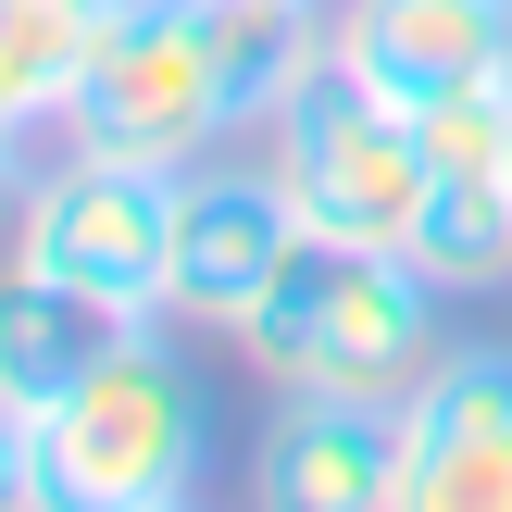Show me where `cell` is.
<instances>
[{"label": "cell", "instance_id": "cell-14", "mask_svg": "<svg viewBox=\"0 0 512 512\" xmlns=\"http://www.w3.org/2000/svg\"><path fill=\"white\" fill-rule=\"evenodd\" d=\"M288 13H325V0H288Z\"/></svg>", "mask_w": 512, "mask_h": 512}, {"label": "cell", "instance_id": "cell-10", "mask_svg": "<svg viewBox=\"0 0 512 512\" xmlns=\"http://www.w3.org/2000/svg\"><path fill=\"white\" fill-rule=\"evenodd\" d=\"M125 0H0V138H63Z\"/></svg>", "mask_w": 512, "mask_h": 512}, {"label": "cell", "instance_id": "cell-4", "mask_svg": "<svg viewBox=\"0 0 512 512\" xmlns=\"http://www.w3.org/2000/svg\"><path fill=\"white\" fill-rule=\"evenodd\" d=\"M263 150H275V175H288V200H300V225H313V238L413 250L425 200H438V163H425L413 113H388L375 88H350L338 63H325L313 88L263 125Z\"/></svg>", "mask_w": 512, "mask_h": 512}, {"label": "cell", "instance_id": "cell-5", "mask_svg": "<svg viewBox=\"0 0 512 512\" xmlns=\"http://www.w3.org/2000/svg\"><path fill=\"white\" fill-rule=\"evenodd\" d=\"M400 512H512V350L450 338L400 388Z\"/></svg>", "mask_w": 512, "mask_h": 512}, {"label": "cell", "instance_id": "cell-3", "mask_svg": "<svg viewBox=\"0 0 512 512\" xmlns=\"http://www.w3.org/2000/svg\"><path fill=\"white\" fill-rule=\"evenodd\" d=\"M175 213H188V175L175 163H125V150H50L25 175V213H13V263L88 288L100 313L150 325L175 288Z\"/></svg>", "mask_w": 512, "mask_h": 512}, {"label": "cell", "instance_id": "cell-1", "mask_svg": "<svg viewBox=\"0 0 512 512\" xmlns=\"http://www.w3.org/2000/svg\"><path fill=\"white\" fill-rule=\"evenodd\" d=\"M238 350L263 363V388L400 400V388L450 350V288L413 263V250H375V238H300L288 263H275V288L250 300Z\"/></svg>", "mask_w": 512, "mask_h": 512}, {"label": "cell", "instance_id": "cell-8", "mask_svg": "<svg viewBox=\"0 0 512 512\" xmlns=\"http://www.w3.org/2000/svg\"><path fill=\"white\" fill-rule=\"evenodd\" d=\"M250 500H275V512H400V400L275 388V425L250 450Z\"/></svg>", "mask_w": 512, "mask_h": 512}, {"label": "cell", "instance_id": "cell-9", "mask_svg": "<svg viewBox=\"0 0 512 512\" xmlns=\"http://www.w3.org/2000/svg\"><path fill=\"white\" fill-rule=\"evenodd\" d=\"M113 338H125V313H100L88 288H63V275H38V263H0V413L38 425Z\"/></svg>", "mask_w": 512, "mask_h": 512}, {"label": "cell", "instance_id": "cell-7", "mask_svg": "<svg viewBox=\"0 0 512 512\" xmlns=\"http://www.w3.org/2000/svg\"><path fill=\"white\" fill-rule=\"evenodd\" d=\"M325 63L388 113H425L475 75H512V0H325Z\"/></svg>", "mask_w": 512, "mask_h": 512}, {"label": "cell", "instance_id": "cell-11", "mask_svg": "<svg viewBox=\"0 0 512 512\" xmlns=\"http://www.w3.org/2000/svg\"><path fill=\"white\" fill-rule=\"evenodd\" d=\"M413 263L438 275L450 300L512 288V188L500 175H438V200H425V225H413Z\"/></svg>", "mask_w": 512, "mask_h": 512}, {"label": "cell", "instance_id": "cell-15", "mask_svg": "<svg viewBox=\"0 0 512 512\" xmlns=\"http://www.w3.org/2000/svg\"><path fill=\"white\" fill-rule=\"evenodd\" d=\"M500 188H512V175H500Z\"/></svg>", "mask_w": 512, "mask_h": 512}, {"label": "cell", "instance_id": "cell-13", "mask_svg": "<svg viewBox=\"0 0 512 512\" xmlns=\"http://www.w3.org/2000/svg\"><path fill=\"white\" fill-rule=\"evenodd\" d=\"M25 175H38V163H25V138H0V263H13V213H25Z\"/></svg>", "mask_w": 512, "mask_h": 512}, {"label": "cell", "instance_id": "cell-6", "mask_svg": "<svg viewBox=\"0 0 512 512\" xmlns=\"http://www.w3.org/2000/svg\"><path fill=\"white\" fill-rule=\"evenodd\" d=\"M300 238H313V225H300L275 150H263V163H225V150H213V163H188V213H175V288H163V313L238 338L250 300L275 288V263H288Z\"/></svg>", "mask_w": 512, "mask_h": 512}, {"label": "cell", "instance_id": "cell-2", "mask_svg": "<svg viewBox=\"0 0 512 512\" xmlns=\"http://www.w3.org/2000/svg\"><path fill=\"white\" fill-rule=\"evenodd\" d=\"M38 450H50V512H175L213 488V400L175 350V313L125 325L38 413Z\"/></svg>", "mask_w": 512, "mask_h": 512}, {"label": "cell", "instance_id": "cell-12", "mask_svg": "<svg viewBox=\"0 0 512 512\" xmlns=\"http://www.w3.org/2000/svg\"><path fill=\"white\" fill-rule=\"evenodd\" d=\"M0 512H50V450L25 413H0Z\"/></svg>", "mask_w": 512, "mask_h": 512}]
</instances>
